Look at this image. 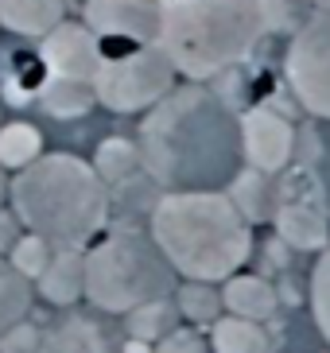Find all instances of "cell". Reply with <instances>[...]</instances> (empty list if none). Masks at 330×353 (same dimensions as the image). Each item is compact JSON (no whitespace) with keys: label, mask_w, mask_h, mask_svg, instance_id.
<instances>
[{"label":"cell","mask_w":330,"mask_h":353,"mask_svg":"<svg viewBox=\"0 0 330 353\" xmlns=\"http://www.w3.org/2000/svg\"><path fill=\"white\" fill-rule=\"evenodd\" d=\"M175 90V66L164 54L159 43L136 47L128 54H113L101 59L97 74H93V94L105 109L113 113H140L152 109L159 97Z\"/></svg>","instance_id":"6"},{"label":"cell","mask_w":330,"mask_h":353,"mask_svg":"<svg viewBox=\"0 0 330 353\" xmlns=\"http://www.w3.org/2000/svg\"><path fill=\"white\" fill-rule=\"evenodd\" d=\"M39 156H43V136L35 125H28V121L0 125V167L4 171H23Z\"/></svg>","instance_id":"19"},{"label":"cell","mask_w":330,"mask_h":353,"mask_svg":"<svg viewBox=\"0 0 330 353\" xmlns=\"http://www.w3.org/2000/svg\"><path fill=\"white\" fill-rule=\"evenodd\" d=\"M35 283H39L43 299L55 303V307L78 303L86 295V252L82 249H55Z\"/></svg>","instance_id":"13"},{"label":"cell","mask_w":330,"mask_h":353,"mask_svg":"<svg viewBox=\"0 0 330 353\" xmlns=\"http://www.w3.org/2000/svg\"><path fill=\"white\" fill-rule=\"evenodd\" d=\"M307 4H311L315 12H330V0H307Z\"/></svg>","instance_id":"29"},{"label":"cell","mask_w":330,"mask_h":353,"mask_svg":"<svg viewBox=\"0 0 330 353\" xmlns=\"http://www.w3.org/2000/svg\"><path fill=\"white\" fill-rule=\"evenodd\" d=\"M295 125L288 117L272 113V109H245L241 113V152H245V167L264 171V175H280L284 167L295 159Z\"/></svg>","instance_id":"9"},{"label":"cell","mask_w":330,"mask_h":353,"mask_svg":"<svg viewBox=\"0 0 330 353\" xmlns=\"http://www.w3.org/2000/svg\"><path fill=\"white\" fill-rule=\"evenodd\" d=\"M264 32L269 20L260 0H164L155 43L175 74L202 82L245 63Z\"/></svg>","instance_id":"4"},{"label":"cell","mask_w":330,"mask_h":353,"mask_svg":"<svg viewBox=\"0 0 330 353\" xmlns=\"http://www.w3.org/2000/svg\"><path fill=\"white\" fill-rule=\"evenodd\" d=\"M39 353H113V342L90 319H66L39 338Z\"/></svg>","instance_id":"16"},{"label":"cell","mask_w":330,"mask_h":353,"mask_svg":"<svg viewBox=\"0 0 330 353\" xmlns=\"http://www.w3.org/2000/svg\"><path fill=\"white\" fill-rule=\"evenodd\" d=\"M164 0H86V28L105 47H121L117 54H128L136 47L159 39ZM113 59V54H109Z\"/></svg>","instance_id":"8"},{"label":"cell","mask_w":330,"mask_h":353,"mask_svg":"<svg viewBox=\"0 0 330 353\" xmlns=\"http://www.w3.org/2000/svg\"><path fill=\"white\" fill-rule=\"evenodd\" d=\"M229 202L237 206V214L257 225V221H272L276 218V206H280V194H276V175H264V171H253V167H241L237 179L226 187Z\"/></svg>","instance_id":"14"},{"label":"cell","mask_w":330,"mask_h":353,"mask_svg":"<svg viewBox=\"0 0 330 353\" xmlns=\"http://www.w3.org/2000/svg\"><path fill=\"white\" fill-rule=\"evenodd\" d=\"M51 252H55V245L51 241H43L39 233H20V241H16L12 252H8V264L20 272L23 280H39V272L47 268Z\"/></svg>","instance_id":"24"},{"label":"cell","mask_w":330,"mask_h":353,"mask_svg":"<svg viewBox=\"0 0 330 353\" xmlns=\"http://www.w3.org/2000/svg\"><path fill=\"white\" fill-rule=\"evenodd\" d=\"M311 314H315V326L330 345V245L322 249L319 264L311 272Z\"/></svg>","instance_id":"25"},{"label":"cell","mask_w":330,"mask_h":353,"mask_svg":"<svg viewBox=\"0 0 330 353\" xmlns=\"http://www.w3.org/2000/svg\"><path fill=\"white\" fill-rule=\"evenodd\" d=\"M175 295V268L167 264L152 233L113 229L86 252V299L97 311L128 314L152 299Z\"/></svg>","instance_id":"5"},{"label":"cell","mask_w":330,"mask_h":353,"mask_svg":"<svg viewBox=\"0 0 330 353\" xmlns=\"http://www.w3.org/2000/svg\"><path fill=\"white\" fill-rule=\"evenodd\" d=\"M12 214L55 249H82L109 218V187L93 163L66 152L39 156L8 183Z\"/></svg>","instance_id":"3"},{"label":"cell","mask_w":330,"mask_h":353,"mask_svg":"<svg viewBox=\"0 0 330 353\" xmlns=\"http://www.w3.org/2000/svg\"><path fill=\"white\" fill-rule=\"evenodd\" d=\"M276 229L280 241L291 245L300 252H322L330 245V218L319 202H307V198H280L276 206Z\"/></svg>","instance_id":"11"},{"label":"cell","mask_w":330,"mask_h":353,"mask_svg":"<svg viewBox=\"0 0 330 353\" xmlns=\"http://www.w3.org/2000/svg\"><path fill=\"white\" fill-rule=\"evenodd\" d=\"M175 303H167V299H152L144 303V307H136V311H128L124 319H128V334H133L136 342H159L167 330H175L171 322H175Z\"/></svg>","instance_id":"23"},{"label":"cell","mask_w":330,"mask_h":353,"mask_svg":"<svg viewBox=\"0 0 330 353\" xmlns=\"http://www.w3.org/2000/svg\"><path fill=\"white\" fill-rule=\"evenodd\" d=\"M31 311V280H23L8 260L0 256V334L23 322Z\"/></svg>","instance_id":"21"},{"label":"cell","mask_w":330,"mask_h":353,"mask_svg":"<svg viewBox=\"0 0 330 353\" xmlns=\"http://www.w3.org/2000/svg\"><path fill=\"white\" fill-rule=\"evenodd\" d=\"M140 167L164 194L226 190L245 167L241 113L206 85H175L140 121Z\"/></svg>","instance_id":"1"},{"label":"cell","mask_w":330,"mask_h":353,"mask_svg":"<svg viewBox=\"0 0 330 353\" xmlns=\"http://www.w3.org/2000/svg\"><path fill=\"white\" fill-rule=\"evenodd\" d=\"M62 16H66L62 0H0V23L28 39H43L47 32H55Z\"/></svg>","instance_id":"15"},{"label":"cell","mask_w":330,"mask_h":353,"mask_svg":"<svg viewBox=\"0 0 330 353\" xmlns=\"http://www.w3.org/2000/svg\"><path fill=\"white\" fill-rule=\"evenodd\" d=\"M284 74L295 101L330 125V12L307 16L303 28L291 35Z\"/></svg>","instance_id":"7"},{"label":"cell","mask_w":330,"mask_h":353,"mask_svg":"<svg viewBox=\"0 0 330 353\" xmlns=\"http://www.w3.org/2000/svg\"><path fill=\"white\" fill-rule=\"evenodd\" d=\"M222 307L237 319H249V322H264L280 311V291L272 288L264 276H253V272H233L229 280H222Z\"/></svg>","instance_id":"12"},{"label":"cell","mask_w":330,"mask_h":353,"mask_svg":"<svg viewBox=\"0 0 330 353\" xmlns=\"http://www.w3.org/2000/svg\"><path fill=\"white\" fill-rule=\"evenodd\" d=\"M210 350H214V353H269L272 342H269V334H264L260 322L226 314V319H214Z\"/></svg>","instance_id":"18"},{"label":"cell","mask_w":330,"mask_h":353,"mask_svg":"<svg viewBox=\"0 0 330 353\" xmlns=\"http://www.w3.org/2000/svg\"><path fill=\"white\" fill-rule=\"evenodd\" d=\"M93 171L101 175L105 187H109V183H124V179L140 175V171H144V167H140V148H136L133 140L109 136V140H101L97 156H93Z\"/></svg>","instance_id":"20"},{"label":"cell","mask_w":330,"mask_h":353,"mask_svg":"<svg viewBox=\"0 0 330 353\" xmlns=\"http://www.w3.org/2000/svg\"><path fill=\"white\" fill-rule=\"evenodd\" d=\"M39 59L47 66V74L55 78H78V82H93V74L101 66V43L86 23H66L62 20L55 32L43 35Z\"/></svg>","instance_id":"10"},{"label":"cell","mask_w":330,"mask_h":353,"mask_svg":"<svg viewBox=\"0 0 330 353\" xmlns=\"http://www.w3.org/2000/svg\"><path fill=\"white\" fill-rule=\"evenodd\" d=\"M20 233H23L20 218H16L12 210H4V206H0V256H8V252H12V245L20 241Z\"/></svg>","instance_id":"27"},{"label":"cell","mask_w":330,"mask_h":353,"mask_svg":"<svg viewBox=\"0 0 330 353\" xmlns=\"http://www.w3.org/2000/svg\"><path fill=\"white\" fill-rule=\"evenodd\" d=\"M175 311L186 322H214L222 314V291L206 280H186L175 291Z\"/></svg>","instance_id":"22"},{"label":"cell","mask_w":330,"mask_h":353,"mask_svg":"<svg viewBox=\"0 0 330 353\" xmlns=\"http://www.w3.org/2000/svg\"><path fill=\"white\" fill-rule=\"evenodd\" d=\"M4 198H8V175H4V167H0V206H4Z\"/></svg>","instance_id":"28"},{"label":"cell","mask_w":330,"mask_h":353,"mask_svg":"<svg viewBox=\"0 0 330 353\" xmlns=\"http://www.w3.org/2000/svg\"><path fill=\"white\" fill-rule=\"evenodd\" d=\"M39 105L59 121H70V117H86L97 105V94H93V82H78V78H55L47 74V82L39 85Z\"/></svg>","instance_id":"17"},{"label":"cell","mask_w":330,"mask_h":353,"mask_svg":"<svg viewBox=\"0 0 330 353\" xmlns=\"http://www.w3.org/2000/svg\"><path fill=\"white\" fill-rule=\"evenodd\" d=\"M152 353H210V342L202 334L186 330V326H175V330H167L159 342H155Z\"/></svg>","instance_id":"26"},{"label":"cell","mask_w":330,"mask_h":353,"mask_svg":"<svg viewBox=\"0 0 330 353\" xmlns=\"http://www.w3.org/2000/svg\"><path fill=\"white\" fill-rule=\"evenodd\" d=\"M148 233L183 280L222 283L237 268H245L253 252L249 221L237 214L226 190L159 194Z\"/></svg>","instance_id":"2"}]
</instances>
